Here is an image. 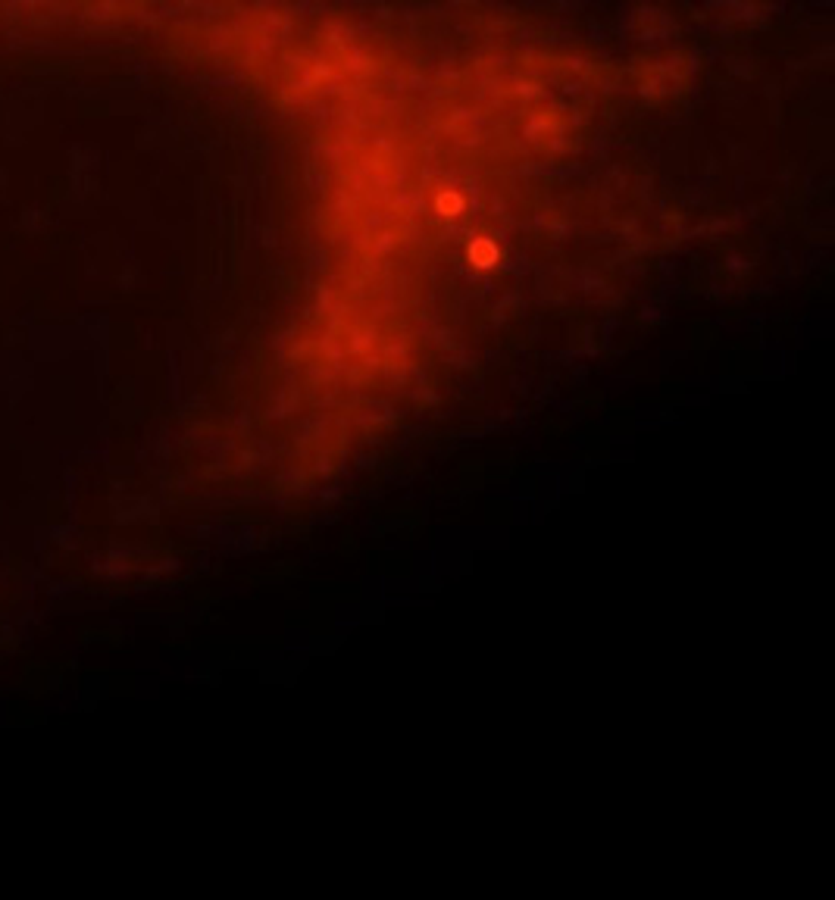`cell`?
Wrapping results in <instances>:
<instances>
[{"label": "cell", "instance_id": "7a4b0ae2", "mask_svg": "<svg viewBox=\"0 0 835 900\" xmlns=\"http://www.w3.org/2000/svg\"><path fill=\"white\" fill-rule=\"evenodd\" d=\"M438 210H441V213H447V216H451V213H460V210H464V197L454 194V191H447V194H441V197H438Z\"/></svg>", "mask_w": 835, "mask_h": 900}, {"label": "cell", "instance_id": "6da1fadb", "mask_svg": "<svg viewBox=\"0 0 835 900\" xmlns=\"http://www.w3.org/2000/svg\"><path fill=\"white\" fill-rule=\"evenodd\" d=\"M498 256H500V250H498V244H494L491 238H473L470 260H473V266L476 269H491L494 263H498Z\"/></svg>", "mask_w": 835, "mask_h": 900}]
</instances>
